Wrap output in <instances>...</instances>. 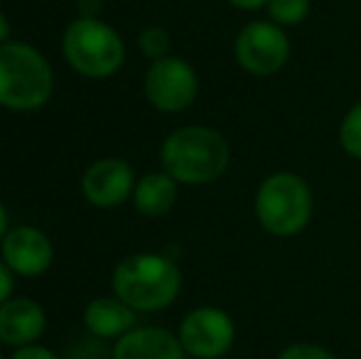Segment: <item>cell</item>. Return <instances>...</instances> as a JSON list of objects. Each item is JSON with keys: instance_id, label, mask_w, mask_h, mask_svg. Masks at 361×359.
I'll return each instance as SVG.
<instances>
[{"instance_id": "1", "label": "cell", "mask_w": 361, "mask_h": 359, "mask_svg": "<svg viewBox=\"0 0 361 359\" xmlns=\"http://www.w3.org/2000/svg\"><path fill=\"white\" fill-rule=\"evenodd\" d=\"M160 163L180 185H212L231 163L228 140L207 126H182L172 130L160 148Z\"/></svg>"}, {"instance_id": "2", "label": "cell", "mask_w": 361, "mask_h": 359, "mask_svg": "<svg viewBox=\"0 0 361 359\" xmlns=\"http://www.w3.org/2000/svg\"><path fill=\"white\" fill-rule=\"evenodd\" d=\"M114 296L135 312H157L170 308L182 291V271L172 259L152 251L130 254L114 269Z\"/></svg>"}, {"instance_id": "3", "label": "cell", "mask_w": 361, "mask_h": 359, "mask_svg": "<svg viewBox=\"0 0 361 359\" xmlns=\"http://www.w3.org/2000/svg\"><path fill=\"white\" fill-rule=\"evenodd\" d=\"M54 94V69L39 49L8 39L0 44V106L18 114L39 111Z\"/></svg>"}, {"instance_id": "4", "label": "cell", "mask_w": 361, "mask_h": 359, "mask_svg": "<svg viewBox=\"0 0 361 359\" xmlns=\"http://www.w3.org/2000/svg\"><path fill=\"white\" fill-rule=\"evenodd\" d=\"M256 219L268 234L281 236H298L307 229L314 212V197L305 178L298 173H281L268 175L258 185L256 200H253Z\"/></svg>"}, {"instance_id": "5", "label": "cell", "mask_w": 361, "mask_h": 359, "mask_svg": "<svg viewBox=\"0 0 361 359\" xmlns=\"http://www.w3.org/2000/svg\"><path fill=\"white\" fill-rule=\"evenodd\" d=\"M62 54L76 74L109 79L123 67V37L101 18H76L62 35Z\"/></svg>"}, {"instance_id": "6", "label": "cell", "mask_w": 361, "mask_h": 359, "mask_svg": "<svg viewBox=\"0 0 361 359\" xmlns=\"http://www.w3.org/2000/svg\"><path fill=\"white\" fill-rule=\"evenodd\" d=\"M233 57L238 67L253 77H273L290 59V39L286 28L271 20H253L243 25L233 39Z\"/></svg>"}, {"instance_id": "7", "label": "cell", "mask_w": 361, "mask_h": 359, "mask_svg": "<svg viewBox=\"0 0 361 359\" xmlns=\"http://www.w3.org/2000/svg\"><path fill=\"white\" fill-rule=\"evenodd\" d=\"M143 94L152 109L162 114H180L197 101L200 77L197 69L182 57H167L150 62L143 79Z\"/></svg>"}, {"instance_id": "8", "label": "cell", "mask_w": 361, "mask_h": 359, "mask_svg": "<svg viewBox=\"0 0 361 359\" xmlns=\"http://www.w3.org/2000/svg\"><path fill=\"white\" fill-rule=\"evenodd\" d=\"M180 337L187 357L221 359L236 342V325L221 308L202 305L190 310L180 322Z\"/></svg>"}, {"instance_id": "9", "label": "cell", "mask_w": 361, "mask_h": 359, "mask_svg": "<svg viewBox=\"0 0 361 359\" xmlns=\"http://www.w3.org/2000/svg\"><path fill=\"white\" fill-rule=\"evenodd\" d=\"M135 170L123 158H101L86 168L81 178V195L99 209H114L133 197Z\"/></svg>"}, {"instance_id": "10", "label": "cell", "mask_w": 361, "mask_h": 359, "mask_svg": "<svg viewBox=\"0 0 361 359\" xmlns=\"http://www.w3.org/2000/svg\"><path fill=\"white\" fill-rule=\"evenodd\" d=\"M0 259L20 278H37L54 264V244L42 229L20 224L5 234Z\"/></svg>"}, {"instance_id": "11", "label": "cell", "mask_w": 361, "mask_h": 359, "mask_svg": "<svg viewBox=\"0 0 361 359\" xmlns=\"http://www.w3.org/2000/svg\"><path fill=\"white\" fill-rule=\"evenodd\" d=\"M47 315L32 298H10L0 305V342L8 347L35 345L44 335Z\"/></svg>"}, {"instance_id": "12", "label": "cell", "mask_w": 361, "mask_h": 359, "mask_svg": "<svg viewBox=\"0 0 361 359\" xmlns=\"http://www.w3.org/2000/svg\"><path fill=\"white\" fill-rule=\"evenodd\" d=\"M180 337L165 327H133L118 337L111 359H185Z\"/></svg>"}, {"instance_id": "13", "label": "cell", "mask_w": 361, "mask_h": 359, "mask_svg": "<svg viewBox=\"0 0 361 359\" xmlns=\"http://www.w3.org/2000/svg\"><path fill=\"white\" fill-rule=\"evenodd\" d=\"M84 325L94 337L118 340L135 327V310L118 296L96 298L84 308Z\"/></svg>"}, {"instance_id": "14", "label": "cell", "mask_w": 361, "mask_h": 359, "mask_svg": "<svg viewBox=\"0 0 361 359\" xmlns=\"http://www.w3.org/2000/svg\"><path fill=\"white\" fill-rule=\"evenodd\" d=\"M177 182L172 175H167L165 170H157V173H147L138 182H135L133 190V207L143 217H162L175 207L177 202Z\"/></svg>"}, {"instance_id": "15", "label": "cell", "mask_w": 361, "mask_h": 359, "mask_svg": "<svg viewBox=\"0 0 361 359\" xmlns=\"http://www.w3.org/2000/svg\"><path fill=\"white\" fill-rule=\"evenodd\" d=\"M271 23L281 28H295L310 15V0H268Z\"/></svg>"}, {"instance_id": "16", "label": "cell", "mask_w": 361, "mask_h": 359, "mask_svg": "<svg viewBox=\"0 0 361 359\" xmlns=\"http://www.w3.org/2000/svg\"><path fill=\"white\" fill-rule=\"evenodd\" d=\"M339 145L347 155L361 160V101L344 114L339 123Z\"/></svg>"}, {"instance_id": "17", "label": "cell", "mask_w": 361, "mask_h": 359, "mask_svg": "<svg viewBox=\"0 0 361 359\" xmlns=\"http://www.w3.org/2000/svg\"><path fill=\"white\" fill-rule=\"evenodd\" d=\"M138 49L150 62L167 57L170 54V32L160 25H150L138 35Z\"/></svg>"}, {"instance_id": "18", "label": "cell", "mask_w": 361, "mask_h": 359, "mask_svg": "<svg viewBox=\"0 0 361 359\" xmlns=\"http://www.w3.org/2000/svg\"><path fill=\"white\" fill-rule=\"evenodd\" d=\"M276 359H337V357L327 347L312 345V342H298V345L286 347Z\"/></svg>"}, {"instance_id": "19", "label": "cell", "mask_w": 361, "mask_h": 359, "mask_svg": "<svg viewBox=\"0 0 361 359\" xmlns=\"http://www.w3.org/2000/svg\"><path fill=\"white\" fill-rule=\"evenodd\" d=\"M10 359H59V357L54 355L49 347L35 342V345H27V347H18Z\"/></svg>"}, {"instance_id": "20", "label": "cell", "mask_w": 361, "mask_h": 359, "mask_svg": "<svg viewBox=\"0 0 361 359\" xmlns=\"http://www.w3.org/2000/svg\"><path fill=\"white\" fill-rule=\"evenodd\" d=\"M13 291H15V273L8 269V264H5L3 259H0V305L13 298Z\"/></svg>"}, {"instance_id": "21", "label": "cell", "mask_w": 361, "mask_h": 359, "mask_svg": "<svg viewBox=\"0 0 361 359\" xmlns=\"http://www.w3.org/2000/svg\"><path fill=\"white\" fill-rule=\"evenodd\" d=\"M79 18H99L104 10V0H76Z\"/></svg>"}, {"instance_id": "22", "label": "cell", "mask_w": 361, "mask_h": 359, "mask_svg": "<svg viewBox=\"0 0 361 359\" xmlns=\"http://www.w3.org/2000/svg\"><path fill=\"white\" fill-rule=\"evenodd\" d=\"M231 8L236 10H246V13H253V10H261L268 5V0H226Z\"/></svg>"}, {"instance_id": "23", "label": "cell", "mask_w": 361, "mask_h": 359, "mask_svg": "<svg viewBox=\"0 0 361 359\" xmlns=\"http://www.w3.org/2000/svg\"><path fill=\"white\" fill-rule=\"evenodd\" d=\"M10 39V20L8 15L0 10V44H5Z\"/></svg>"}, {"instance_id": "24", "label": "cell", "mask_w": 361, "mask_h": 359, "mask_svg": "<svg viewBox=\"0 0 361 359\" xmlns=\"http://www.w3.org/2000/svg\"><path fill=\"white\" fill-rule=\"evenodd\" d=\"M10 231V226H8V209H5V205L0 202V244H3V239H5V234Z\"/></svg>"}, {"instance_id": "25", "label": "cell", "mask_w": 361, "mask_h": 359, "mask_svg": "<svg viewBox=\"0 0 361 359\" xmlns=\"http://www.w3.org/2000/svg\"><path fill=\"white\" fill-rule=\"evenodd\" d=\"M0 359H5V357H3V352H0Z\"/></svg>"}]
</instances>
